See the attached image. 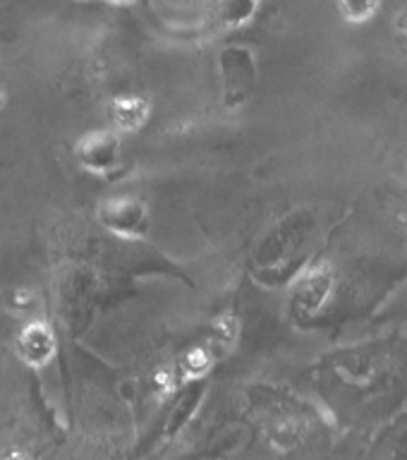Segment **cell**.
<instances>
[{
	"label": "cell",
	"instance_id": "obj_1",
	"mask_svg": "<svg viewBox=\"0 0 407 460\" xmlns=\"http://www.w3.org/2000/svg\"><path fill=\"white\" fill-rule=\"evenodd\" d=\"M99 218L108 230H113L118 235L137 237L144 235L146 228H149L146 207L139 199H132V197H120V199L106 201L101 207Z\"/></svg>",
	"mask_w": 407,
	"mask_h": 460
},
{
	"label": "cell",
	"instance_id": "obj_2",
	"mask_svg": "<svg viewBox=\"0 0 407 460\" xmlns=\"http://www.w3.org/2000/svg\"><path fill=\"white\" fill-rule=\"evenodd\" d=\"M79 164L92 172L113 171L120 161V142L111 132H92L77 146Z\"/></svg>",
	"mask_w": 407,
	"mask_h": 460
},
{
	"label": "cell",
	"instance_id": "obj_3",
	"mask_svg": "<svg viewBox=\"0 0 407 460\" xmlns=\"http://www.w3.org/2000/svg\"><path fill=\"white\" fill-rule=\"evenodd\" d=\"M17 350L22 359L34 367H43L56 355V338L43 323H31L17 338Z\"/></svg>",
	"mask_w": 407,
	"mask_h": 460
},
{
	"label": "cell",
	"instance_id": "obj_4",
	"mask_svg": "<svg viewBox=\"0 0 407 460\" xmlns=\"http://www.w3.org/2000/svg\"><path fill=\"white\" fill-rule=\"evenodd\" d=\"M149 101H144L142 96H120L113 101L111 115L120 132H135L149 120Z\"/></svg>",
	"mask_w": 407,
	"mask_h": 460
},
{
	"label": "cell",
	"instance_id": "obj_5",
	"mask_svg": "<svg viewBox=\"0 0 407 460\" xmlns=\"http://www.w3.org/2000/svg\"><path fill=\"white\" fill-rule=\"evenodd\" d=\"M381 0H338V10L352 24H365L379 13Z\"/></svg>",
	"mask_w": 407,
	"mask_h": 460
},
{
	"label": "cell",
	"instance_id": "obj_6",
	"mask_svg": "<svg viewBox=\"0 0 407 460\" xmlns=\"http://www.w3.org/2000/svg\"><path fill=\"white\" fill-rule=\"evenodd\" d=\"M259 0H226L223 3V17L228 24H243L257 10Z\"/></svg>",
	"mask_w": 407,
	"mask_h": 460
},
{
	"label": "cell",
	"instance_id": "obj_7",
	"mask_svg": "<svg viewBox=\"0 0 407 460\" xmlns=\"http://www.w3.org/2000/svg\"><path fill=\"white\" fill-rule=\"evenodd\" d=\"M108 3H120L122 5V3H132V0H108Z\"/></svg>",
	"mask_w": 407,
	"mask_h": 460
},
{
	"label": "cell",
	"instance_id": "obj_8",
	"mask_svg": "<svg viewBox=\"0 0 407 460\" xmlns=\"http://www.w3.org/2000/svg\"><path fill=\"white\" fill-rule=\"evenodd\" d=\"M0 103H3V93H0Z\"/></svg>",
	"mask_w": 407,
	"mask_h": 460
}]
</instances>
